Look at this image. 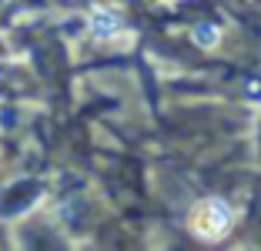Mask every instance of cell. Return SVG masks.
Segmentation results:
<instances>
[{
	"instance_id": "cell-3",
	"label": "cell",
	"mask_w": 261,
	"mask_h": 251,
	"mask_svg": "<svg viewBox=\"0 0 261 251\" xmlns=\"http://www.w3.org/2000/svg\"><path fill=\"white\" fill-rule=\"evenodd\" d=\"M94 31L104 34V37L114 34L117 31V14H111V10H97V14H94Z\"/></svg>"
},
{
	"instance_id": "cell-2",
	"label": "cell",
	"mask_w": 261,
	"mask_h": 251,
	"mask_svg": "<svg viewBox=\"0 0 261 251\" xmlns=\"http://www.w3.org/2000/svg\"><path fill=\"white\" fill-rule=\"evenodd\" d=\"M191 37H194V44H198V47H215L218 40H221V31L211 27V23H198V27L191 31Z\"/></svg>"
},
{
	"instance_id": "cell-1",
	"label": "cell",
	"mask_w": 261,
	"mask_h": 251,
	"mask_svg": "<svg viewBox=\"0 0 261 251\" xmlns=\"http://www.w3.org/2000/svg\"><path fill=\"white\" fill-rule=\"evenodd\" d=\"M231 218H234V214H231L228 201H221V198H204V201H198V205L191 208L188 224H191V231L198 238H204V241H218V238L228 235Z\"/></svg>"
}]
</instances>
